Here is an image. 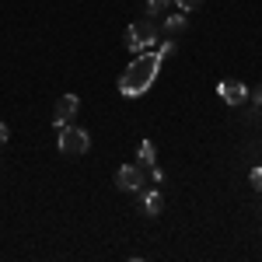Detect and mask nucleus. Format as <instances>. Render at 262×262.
Wrapping results in <instances>:
<instances>
[{
    "label": "nucleus",
    "instance_id": "4",
    "mask_svg": "<svg viewBox=\"0 0 262 262\" xmlns=\"http://www.w3.org/2000/svg\"><path fill=\"white\" fill-rule=\"evenodd\" d=\"M116 185L126 189V192H140L143 189V168L140 164H122L116 171Z\"/></svg>",
    "mask_w": 262,
    "mask_h": 262
},
{
    "label": "nucleus",
    "instance_id": "8",
    "mask_svg": "<svg viewBox=\"0 0 262 262\" xmlns=\"http://www.w3.org/2000/svg\"><path fill=\"white\" fill-rule=\"evenodd\" d=\"M185 28H189V18L185 14H168V21H164V32L168 35H182Z\"/></svg>",
    "mask_w": 262,
    "mask_h": 262
},
{
    "label": "nucleus",
    "instance_id": "2",
    "mask_svg": "<svg viewBox=\"0 0 262 262\" xmlns=\"http://www.w3.org/2000/svg\"><path fill=\"white\" fill-rule=\"evenodd\" d=\"M56 137H60V150L63 154H70V158H77V154H88L91 150V137L84 133V129H77V126H60L56 129Z\"/></svg>",
    "mask_w": 262,
    "mask_h": 262
},
{
    "label": "nucleus",
    "instance_id": "1",
    "mask_svg": "<svg viewBox=\"0 0 262 262\" xmlns=\"http://www.w3.org/2000/svg\"><path fill=\"white\" fill-rule=\"evenodd\" d=\"M161 53H137V60L122 70L119 77V95L122 98H140L143 91L154 84L158 70H161Z\"/></svg>",
    "mask_w": 262,
    "mask_h": 262
},
{
    "label": "nucleus",
    "instance_id": "11",
    "mask_svg": "<svg viewBox=\"0 0 262 262\" xmlns=\"http://www.w3.org/2000/svg\"><path fill=\"white\" fill-rule=\"evenodd\" d=\"M175 4L182 7V14H189V11H196V7H200L203 0H175Z\"/></svg>",
    "mask_w": 262,
    "mask_h": 262
},
{
    "label": "nucleus",
    "instance_id": "13",
    "mask_svg": "<svg viewBox=\"0 0 262 262\" xmlns=\"http://www.w3.org/2000/svg\"><path fill=\"white\" fill-rule=\"evenodd\" d=\"M252 189H255V192H262V168H255V171H252Z\"/></svg>",
    "mask_w": 262,
    "mask_h": 262
},
{
    "label": "nucleus",
    "instance_id": "7",
    "mask_svg": "<svg viewBox=\"0 0 262 262\" xmlns=\"http://www.w3.org/2000/svg\"><path fill=\"white\" fill-rule=\"evenodd\" d=\"M140 210L147 213V217H158V213L164 210L161 192H143V196H140Z\"/></svg>",
    "mask_w": 262,
    "mask_h": 262
},
{
    "label": "nucleus",
    "instance_id": "10",
    "mask_svg": "<svg viewBox=\"0 0 262 262\" xmlns=\"http://www.w3.org/2000/svg\"><path fill=\"white\" fill-rule=\"evenodd\" d=\"M171 4H175V0H147V11H150V14H164Z\"/></svg>",
    "mask_w": 262,
    "mask_h": 262
},
{
    "label": "nucleus",
    "instance_id": "5",
    "mask_svg": "<svg viewBox=\"0 0 262 262\" xmlns=\"http://www.w3.org/2000/svg\"><path fill=\"white\" fill-rule=\"evenodd\" d=\"M77 108H81V98H77V95H60L56 112H53V126H56V129H60V126H67V122L77 116Z\"/></svg>",
    "mask_w": 262,
    "mask_h": 262
},
{
    "label": "nucleus",
    "instance_id": "9",
    "mask_svg": "<svg viewBox=\"0 0 262 262\" xmlns=\"http://www.w3.org/2000/svg\"><path fill=\"white\" fill-rule=\"evenodd\" d=\"M140 164H154L158 161V147H154V140H140Z\"/></svg>",
    "mask_w": 262,
    "mask_h": 262
},
{
    "label": "nucleus",
    "instance_id": "14",
    "mask_svg": "<svg viewBox=\"0 0 262 262\" xmlns=\"http://www.w3.org/2000/svg\"><path fill=\"white\" fill-rule=\"evenodd\" d=\"M11 140V129H7V122H0V147Z\"/></svg>",
    "mask_w": 262,
    "mask_h": 262
},
{
    "label": "nucleus",
    "instance_id": "3",
    "mask_svg": "<svg viewBox=\"0 0 262 262\" xmlns=\"http://www.w3.org/2000/svg\"><path fill=\"white\" fill-rule=\"evenodd\" d=\"M126 46H129L133 53H147L150 46H158V28H154V21H137V25H129Z\"/></svg>",
    "mask_w": 262,
    "mask_h": 262
},
{
    "label": "nucleus",
    "instance_id": "12",
    "mask_svg": "<svg viewBox=\"0 0 262 262\" xmlns=\"http://www.w3.org/2000/svg\"><path fill=\"white\" fill-rule=\"evenodd\" d=\"M248 98H252V105H255V108H262V84L255 88V91H248Z\"/></svg>",
    "mask_w": 262,
    "mask_h": 262
},
{
    "label": "nucleus",
    "instance_id": "6",
    "mask_svg": "<svg viewBox=\"0 0 262 262\" xmlns=\"http://www.w3.org/2000/svg\"><path fill=\"white\" fill-rule=\"evenodd\" d=\"M217 95L224 98V105H245L248 101V88L242 81H221L217 84Z\"/></svg>",
    "mask_w": 262,
    "mask_h": 262
}]
</instances>
